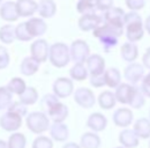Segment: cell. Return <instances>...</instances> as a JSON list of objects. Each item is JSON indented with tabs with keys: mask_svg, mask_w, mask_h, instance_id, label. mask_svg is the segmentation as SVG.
Listing matches in <instances>:
<instances>
[{
	"mask_svg": "<svg viewBox=\"0 0 150 148\" xmlns=\"http://www.w3.org/2000/svg\"><path fill=\"white\" fill-rule=\"evenodd\" d=\"M122 34H124V29L115 28L106 22H103L93 31L94 37L99 39V43L105 52H110V50L118 44L119 37L122 36Z\"/></svg>",
	"mask_w": 150,
	"mask_h": 148,
	"instance_id": "cell-1",
	"label": "cell"
},
{
	"mask_svg": "<svg viewBox=\"0 0 150 148\" xmlns=\"http://www.w3.org/2000/svg\"><path fill=\"white\" fill-rule=\"evenodd\" d=\"M49 60L57 68L66 67L71 61L69 46L61 42L53 43L52 45H50Z\"/></svg>",
	"mask_w": 150,
	"mask_h": 148,
	"instance_id": "cell-2",
	"label": "cell"
},
{
	"mask_svg": "<svg viewBox=\"0 0 150 148\" xmlns=\"http://www.w3.org/2000/svg\"><path fill=\"white\" fill-rule=\"evenodd\" d=\"M25 124H27L28 130L35 134H42L46 132L51 126L50 118L47 117V115L40 111L30 112L25 117Z\"/></svg>",
	"mask_w": 150,
	"mask_h": 148,
	"instance_id": "cell-3",
	"label": "cell"
},
{
	"mask_svg": "<svg viewBox=\"0 0 150 148\" xmlns=\"http://www.w3.org/2000/svg\"><path fill=\"white\" fill-rule=\"evenodd\" d=\"M69 52L71 60H73L75 64H86L90 56V48L86 41L75 39L69 46Z\"/></svg>",
	"mask_w": 150,
	"mask_h": 148,
	"instance_id": "cell-4",
	"label": "cell"
},
{
	"mask_svg": "<svg viewBox=\"0 0 150 148\" xmlns=\"http://www.w3.org/2000/svg\"><path fill=\"white\" fill-rule=\"evenodd\" d=\"M74 102L83 109H90L96 103V97L94 92L87 87H79L73 92Z\"/></svg>",
	"mask_w": 150,
	"mask_h": 148,
	"instance_id": "cell-5",
	"label": "cell"
},
{
	"mask_svg": "<svg viewBox=\"0 0 150 148\" xmlns=\"http://www.w3.org/2000/svg\"><path fill=\"white\" fill-rule=\"evenodd\" d=\"M146 75V68L140 63H131L128 64L124 70V78L126 79L127 83H131L135 86L137 82L142 81V79Z\"/></svg>",
	"mask_w": 150,
	"mask_h": 148,
	"instance_id": "cell-6",
	"label": "cell"
},
{
	"mask_svg": "<svg viewBox=\"0 0 150 148\" xmlns=\"http://www.w3.org/2000/svg\"><path fill=\"white\" fill-rule=\"evenodd\" d=\"M53 94L58 98H67L74 92V83L72 79L68 78H58L52 86Z\"/></svg>",
	"mask_w": 150,
	"mask_h": 148,
	"instance_id": "cell-7",
	"label": "cell"
},
{
	"mask_svg": "<svg viewBox=\"0 0 150 148\" xmlns=\"http://www.w3.org/2000/svg\"><path fill=\"white\" fill-rule=\"evenodd\" d=\"M50 52V45L47 41L43 38H38L34 41L30 45V53L34 59H36L38 63H45L49 59Z\"/></svg>",
	"mask_w": 150,
	"mask_h": 148,
	"instance_id": "cell-8",
	"label": "cell"
},
{
	"mask_svg": "<svg viewBox=\"0 0 150 148\" xmlns=\"http://www.w3.org/2000/svg\"><path fill=\"white\" fill-rule=\"evenodd\" d=\"M22 126V117L13 112H5L0 116V127L7 132H16Z\"/></svg>",
	"mask_w": 150,
	"mask_h": 148,
	"instance_id": "cell-9",
	"label": "cell"
},
{
	"mask_svg": "<svg viewBox=\"0 0 150 148\" xmlns=\"http://www.w3.org/2000/svg\"><path fill=\"white\" fill-rule=\"evenodd\" d=\"M125 11L120 7H115L113 6L112 8H110L109 11H106L104 13V18L103 21L111 24L115 28H119V29H124L125 27V23H124V18H125Z\"/></svg>",
	"mask_w": 150,
	"mask_h": 148,
	"instance_id": "cell-10",
	"label": "cell"
},
{
	"mask_svg": "<svg viewBox=\"0 0 150 148\" xmlns=\"http://www.w3.org/2000/svg\"><path fill=\"white\" fill-rule=\"evenodd\" d=\"M112 119L115 126L127 129L133 123L134 115H133V111L128 108H119L114 111Z\"/></svg>",
	"mask_w": 150,
	"mask_h": 148,
	"instance_id": "cell-11",
	"label": "cell"
},
{
	"mask_svg": "<svg viewBox=\"0 0 150 148\" xmlns=\"http://www.w3.org/2000/svg\"><path fill=\"white\" fill-rule=\"evenodd\" d=\"M86 67L89 75H100L105 72V60L100 55H90L86 61Z\"/></svg>",
	"mask_w": 150,
	"mask_h": 148,
	"instance_id": "cell-12",
	"label": "cell"
},
{
	"mask_svg": "<svg viewBox=\"0 0 150 148\" xmlns=\"http://www.w3.org/2000/svg\"><path fill=\"white\" fill-rule=\"evenodd\" d=\"M25 27L33 38L43 36L47 30V24L42 18H30L25 21Z\"/></svg>",
	"mask_w": 150,
	"mask_h": 148,
	"instance_id": "cell-13",
	"label": "cell"
},
{
	"mask_svg": "<svg viewBox=\"0 0 150 148\" xmlns=\"http://www.w3.org/2000/svg\"><path fill=\"white\" fill-rule=\"evenodd\" d=\"M68 107L64 103H61L60 101L56 103L54 105H52L49 110L46 111L47 117L53 122V123H64L67 117H68Z\"/></svg>",
	"mask_w": 150,
	"mask_h": 148,
	"instance_id": "cell-14",
	"label": "cell"
},
{
	"mask_svg": "<svg viewBox=\"0 0 150 148\" xmlns=\"http://www.w3.org/2000/svg\"><path fill=\"white\" fill-rule=\"evenodd\" d=\"M103 18L98 14H89V15H81L79 18V28L82 31H94L97 27L103 23Z\"/></svg>",
	"mask_w": 150,
	"mask_h": 148,
	"instance_id": "cell-15",
	"label": "cell"
},
{
	"mask_svg": "<svg viewBox=\"0 0 150 148\" xmlns=\"http://www.w3.org/2000/svg\"><path fill=\"white\" fill-rule=\"evenodd\" d=\"M87 126L91 130V132L95 133L102 132L108 126V118L100 112H94L88 117Z\"/></svg>",
	"mask_w": 150,
	"mask_h": 148,
	"instance_id": "cell-16",
	"label": "cell"
},
{
	"mask_svg": "<svg viewBox=\"0 0 150 148\" xmlns=\"http://www.w3.org/2000/svg\"><path fill=\"white\" fill-rule=\"evenodd\" d=\"M126 37L127 41L131 43H136L140 39H142L144 36V28L143 22H133L129 24H126Z\"/></svg>",
	"mask_w": 150,
	"mask_h": 148,
	"instance_id": "cell-17",
	"label": "cell"
},
{
	"mask_svg": "<svg viewBox=\"0 0 150 148\" xmlns=\"http://www.w3.org/2000/svg\"><path fill=\"white\" fill-rule=\"evenodd\" d=\"M134 88L135 86H133L131 83H120L117 88H115V92H114V95H115V100L117 102L124 104V105H128L129 101H131L132 94L134 92Z\"/></svg>",
	"mask_w": 150,
	"mask_h": 148,
	"instance_id": "cell-18",
	"label": "cell"
},
{
	"mask_svg": "<svg viewBox=\"0 0 150 148\" xmlns=\"http://www.w3.org/2000/svg\"><path fill=\"white\" fill-rule=\"evenodd\" d=\"M0 18L6 22H15L20 18L16 4L14 1H6L0 6Z\"/></svg>",
	"mask_w": 150,
	"mask_h": 148,
	"instance_id": "cell-19",
	"label": "cell"
},
{
	"mask_svg": "<svg viewBox=\"0 0 150 148\" xmlns=\"http://www.w3.org/2000/svg\"><path fill=\"white\" fill-rule=\"evenodd\" d=\"M15 4L19 16L22 18L33 16L38 9V4L35 0H16Z\"/></svg>",
	"mask_w": 150,
	"mask_h": 148,
	"instance_id": "cell-20",
	"label": "cell"
},
{
	"mask_svg": "<svg viewBox=\"0 0 150 148\" xmlns=\"http://www.w3.org/2000/svg\"><path fill=\"white\" fill-rule=\"evenodd\" d=\"M49 131H50L51 139L58 142H64L69 137V130L67 127V125L64 123H53L50 126Z\"/></svg>",
	"mask_w": 150,
	"mask_h": 148,
	"instance_id": "cell-21",
	"label": "cell"
},
{
	"mask_svg": "<svg viewBox=\"0 0 150 148\" xmlns=\"http://www.w3.org/2000/svg\"><path fill=\"white\" fill-rule=\"evenodd\" d=\"M119 142L121 144V147L124 148H136L140 144V139L134 133L133 130L125 129L119 133Z\"/></svg>",
	"mask_w": 150,
	"mask_h": 148,
	"instance_id": "cell-22",
	"label": "cell"
},
{
	"mask_svg": "<svg viewBox=\"0 0 150 148\" xmlns=\"http://www.w3.org/2000/svg\"><path fill=\"white\" fill-rule=\"evenodd\" d=\"M120 57L126 63H129V64L134 63L139 57V48L136 43H131V42L124 43L120 49Z\"/></svg>",
	"mask_w": 150,
	"mask_h": 148,
	"instance_id": "cell-23",
	"label": "cell"
},
{
	"mask_svg": "<svg viewBox=\"0 0 150 148\" xmlns=\"http://www.w3.org/2000/svg\"><path fill=\"white\" fill-rule=\"evenodd\" d=\"M133 131L137 135L139 139H149L150 138V119L149 118H139L134 125H133Z\"/></svg>",
	"mask_w": 150,
	"mask_h": 148,
	"instance_id": "cell-24",
	"label": "cell"
},
{
	"mask_svg": "<svg viewBox=\"0 0 150 148\" xmlns=\"http://www.w3.org/2000/svg\"><path fill=\"white\" fill-rule=\"evenodd\" d=\"M38 14L42 18H51L56 15L57 5L53 0H40L38 2Z\"/></svg>",
	"mask_w": 150,
	"mask_h": 148,
	"instance_id": "cell-25",
	"label": "cell"
},
{
	"mask_svg": "<svg viewBox=\"0 0 150 148\" xmlns=\"http://www.w3.org/2000/svg\"><path fill=\"white\" fill-rule=\"evenodd\" d=\"M39 65L40 63H38L36 59H34L31 56L30 57H25L20 65V72L25 75V76H31L34 74H36L39 70Z\"/></svg>",
	"mask_w": 150,
	"mask_h": 148,
	"instance_id": "cell-26",
	"label": "cell"
},
{
	"mask_svg": "<svg viewBox=\"0 0 150 148\" xmlns=\"http://www.w3.org/2000/svg\"><path fill=\"white\" fill-rule=\"evenodd\" d=\"M102 144L100 137L95 132H86L81 135L80 146L81 148H99Z\"/></svg>",
	"mask_w": 150,
	"mask_h": 148,
	"instance_id": "cell-27",
	"label": "cell"
},
{
	"mask_svg": "<svg viewBox=\"0 0 150 148\" xmlns=\"http://www.w3.org/2000/svg\"><path fill=\"white\" fill-rule=\"evenodd\" d=\"M98 104L103 110H111L115 107L117 104V100H115V95L111 90H104L98 95Z\"/></svg>",
	"mask_w": 150,
	"mask_h": 148,
	"instance_id": "cell-28",
	"label": "cell"
},
{
	"mask_svg": "<svg viewBox=\"0 0 150 148\" xmlns=\"http://www.w3.org/2000/svg\"><path fill=\"white\" fill-rule=\"evenodd\" d=\"M104 80H105V86L110 88H117L121 83V73L118 68L110 67L104 72Z\"/></svg>",
	"mask_w": 150,
	"mask_h": 148,
	"instance_id": "cell-29",
	"label": "cell"
},
{
	"mask_svg": "<svg viewBox=\"0 0 150 148\" xmlns=\"http://www.w3.org/2000/svg\"><path fill=\"white\" fill-rule=\"evenodd\" d=\"M16 39L15 37V27L12 23L5 24L0 28V41L4 44H12Z\"/></svg>",
	"mask_w": 150,
	"mask_h": 148,
	"instance_id": "cell-30",
	"label": "cell"
},
{
	"mask_svg": "<svg viewBox=\"0 0 150 148\" xmlns=\"http://www.w3.org/2000/svg\"><path fill=\"white\" fill-rule=\"evenodd\" d=\"M20 102L24 105H33L38 101V92L34 87H27L25 90L19 96Z\"/></svg>",
	"mask_w": 150,
	"mask_h": 148,
	"instance_id": "cell-31",
	"label": "cell"
},
{
	"mask_svg": "<svg viewBox=\"0 0 150 148\" xmlns=\"http://www.w3.org/2000/svg\"><path fill=\"white\" fill-rule=\"evenodd\" d=\"M76 11L81 15L96 14V2L95 0H79L76 4Z\"/></svg>",
	"mask_w": 150,
	"mask_h": 148,
	"instance_id": "cell-32",
	"label": "cell"
},
{
	"mask_svg": "<svg viewBox=\"0 0 150 148\" xmlns=\"http://www.w3.org/2000/svg\"><path fill=\"white\" fill-rule=\"evenodd\" d=\"M69 75L71 79L75 81H84L88 79V70L84 64H74V66L69 70Z\"/></svg>",
	"mask_w": 150,
	"mask_h": 148,
	"instance_id": "cell-33",
	"label": "cell"
},
{
	"mask_svg": "<svg viewBox=\"0 0 150 148\" xmlns=\"http://www.w3.org/2000/svg\"><path fill=\"white\" fill-rule=\"evenodd\" d=\"M6 87L13 95H19L20 96L22 92L25 90L27 85H25L23 79H21V78H13V79H11L8 81Z\"/></svg>",
	"mask_w": 150,
	"mask_h": 148,
	"instance_id": "cell-34",
	"label": "cell"
},
{
	"mask_svg": "<svg viewBox=\"0 0 150 148\" xmlns=\"http://www.w3.org/2000/svg\"><path fill=\"white\" fill-rule=\"evenodd\" d=\"M144 104H146V96L143 95L142 90H141L139 87L135 86L128 105H129L131 108H133V109H141Z\"/></svg>",
	"mask_w": 150,
	"mask_h": 148,
	"instance_id": "cell-35",
	"label": "cell"
},
{
	"mask_svg": "<svg viewBox=\"0 0 150 148\" xmlns=\"http://www.w3.org/2000/svg\"><path fill=\"white\" fill-rule=\"evenodd\" d=\"M8 148H25L27 146V138L23 133L14 132L9 135L7 141Z\"/></svg>",
	"mask_w": 150,
	"mask_h": 148,
	"instance_id": "cell-36",
	"label": "cell"
},
{
	"mask_svg": "<svg viewBox=\"0 0 150 148\" xmlns=\"http://www.w3.org/2000/svg\"><path fill=\"white\" fill-rule=\"evenodd\" d=\"M13 103V94L7 89V87H0V110L8 109Z\"/></svg>",
	"mask_w": 150,
	"mask_h": 148,
	"instance_id": "cell-37",
	"label": "cell"
},
{
	"mask_svg": "<svg viewBox=\"0 0 150 148\" xmlns=\"http://www.w3.org/2000/svg\"><path fill=\"white\" fill-rule=\"evenodd\" d=\"M15 37L20 42H29L33 39V37L30 36V34L27 30L25 22H22V23H19L18 26H15Z\"/></svg>",
	"mask_w": 150,
	"mask_h": 148,
	"instance_id": "cell-38",
	"label": "cell"
},
{
	"mask_svg": "<svg viewBox=\"0 0 150 148\" xmlns=\"http://www.w3.org/2000/svg\"><path fill=\"white\" fill-rule=\"evenodd\" d=\"M33 148H53V141L51 138L45 135H38L33 141Z\"/></svg>",
	"mask_w": 150,
	"mask_h": 148,
	"instance_id": "cell-39",
	"label": "cell"
},
{
	"mask_svg": "<svg viewBox=\"0 0 150 148\" xmlns=\"http://www.w3.org/2000/svg\"><path fill=\"white\" fill-rule=\"evenodd\" d=\"M8 111L19 115L20 117H22V118L28 116V108H27V105H24V104L21 103L20 101L19 102H13V103L9 105Z\"/></svg>",
	"mask_w": 150,
	"mask_h": 148,
	"instance_id": "cell-40",
	"label": "cell"
},
{
	"mask_svg": "<svg viewBox=\"0 0 150 148\" xmlns=\"http://www.w3.org/2000/svg\"><path fill=\"white\" fill-rule=\"evenodd\" d=\"M58 102H59V98L57 97L54 94H46V95H44V97L42 98L40 105L47 111L52 105H54Z\"/></svg>",
	"mask_w": 150,
	"mask_h": 148,
	"instance_id": "cell-41",
	"label": "cell"
},
{
	"mask_svg": "<svg viewBox=\"0 0 150 148\" xmlns=\"http://www.w3.org/2000/svg\"><path fill=\"white\" fill-rule=\"evenodd\" d=\"M11 61V57L7 51V49L2 45H0V70H5L8 67Z\"/></svg>",
	"mask_w": 150,
	"mask_h": 148,
	"instance_id": "cell-42",
	"label": "cell"
},
{
	"mask_svg": "<svg viewBox=\"0 0 150 148\" xmlns=\"http://www.w3.org/2000/svg\"><path fill=\"white\" fill-rule=\"evenodd\" d=\"M127 8L133 12H139L146 6V0H125Z\"/></svg>",
	"mask_w": 150,
	"mask_h": 148,
	"instance_id": "cell-43",
	"label": "cell"
},
{
	"mask_svg": "<svg viewBox=\"0 0 150 148\" xmlns=\"http://www.w3.org/2000/svg\"><path fill=\"white\" fill-rule=\"evenodd\" d=\"M96 2V8L97 11H100V12H106L109 11L110 8L113 7V4H114V0H95Z\"/></svg>",
	"mask_w": 150,
	"mask_h": 148,
	"instance_id": "cell-44",
	"label": "cell"
},
{
	"mask_svg": "<svg viewBox=\"0 0 150 148\" xmlns=\"http://www.w3.org/2000/svg\"><path fill=\"white\" fill-rule=\"evenodd\" d=\"M89 82L94 88H102L105 86V80H104V74L100 75H89Z\"/></svg>",
	"mask_w": 150,
	"mask_h": 148,
	"instance_id": "cell-45",
	"label": "cell"
},
{
	"mask_svg": "<svg viewBox=\"0 0 150 148\" xmlns=\"http://www.w3.org/2000/svg\"><path fill=\"white\" fill-rule=\"evenodd\" d=\"M133 22H142V18H141V15H140L137 12L129 11L128 13L125 14L124 23H125V26H126V24H129V23H133Z\"/></svg>",
	"mask_w": 150,
	"mask_h": 148,
	"instance_id": "cell-46",
	"label": "cell"
},
{
	"mask_svg": "<svg viewBox=\"0 0 150 148\" xmlns=\"http://www.w3.org/2000/svg\"><path fill=\"white\" fill-rule=\"evenodd\" d=\"M143 95L146 97H149L150 98V72L148 74L144 75V78L142 79L141 81V88H140Z\"/></svg>",
	"mask_w": 150,
	"mask_h": 148,
	"instance_id": "cell-47",
	"label": "cell"
},
{
	"mask_svg": "<svg viewBox=\"0 0 150 148\" xmlns=\"http://www.w3.org/2000/svg\"><path fill=\"white\" fill-rule=\"evenodd\" d=\"M142 65L144 68L150 70V46L146 50V52L142 56Z\"/></svg>",
	"mask_w": 150,
	"mask_h": 148,
	"instance_id": "cell-48",
	"label": "cell"
},
{
	"mask_svg": "<svg viewBox=\"0 0 150 148\" xmlns=\"http://www.w3.org/2000/svg\"><path fill=\"white\" fill-rule=\"evenodd\" d=\"M143 28H144V31L150 35V15L146 18V21L143 22Z\"/></svg>",
	"mask_w": 150,
	"mask_h": 148,
	"instance_id": "cell-49",
	"label": "cell"
},
{
	"mask_svg": "<svg viewBox=\"0 0 150 148\" xmlns=\"http://www.w3.org/2000/svg\"><path fill=\"white\" fill-rule=\"evenodd\" d=\"M62 148H81V146L75 144V142H67L62 146Z\"/></svg>",
	"mask_w": 150,
	"mask_h": 148,
	"instance_id": "cell-50",
	"label": "cell"
},
{
	"mask_svg": "<svg viewBox=\"0 0 150 148\" xmlns=\"http://www.w3.org/2000/svg\"><path fill=\"white\" fill-rule=\"evenodd\" d=\"M0 148H8L7 142H5L4 140H0Z\"/></svg>",
	"mask_w": 150,
	"mask_h": 148,
	"instance_id": "cell-51",
	"label": "cell"
},
{
	"mask_svg": "<svg viewBox=\"0 0 150 148\" xmlns=\"http://www.w3.org/2000/svg\"><path fill=\"white\" fill-rule=\"evenodd\" d=\"M148 148H150V141H149V144H148Z\"/></svg>",
	"mask_w": 150,
	"mask_h": 148,
	"instance_id": "cell-52",
	"label": "cell"
},
{
	"mask_svg": "<svg viewBox=\"0 0 150 148\" xmlns=\"http://www.w3.org/2000/svg\"><path fill=\"white\" fill-rule=\"evenodd\" d=\"M115 148H124V147H121V146H120V147H115Z\"/></svg>",
	"mask_w": 150,
	"mask_h": 148,
	"instance_id": "cell-53",
	"label": "cell"
},
{
	"mask_svg": "<svg viewBox=\"0 0 150 148\" xmlns=\"http://www.w3.org/2000/svg\"><path fill=\"white\" fill-rule=\"evenodd\" d=\"M149 119H150V110H149Z\"/></svg>",
	"mask_w": 150,
	"mask_h": 148,
	"instance_id": "cell-54",
	"label": "cell"
},
{
	"mask_svg": "<svg viewBox=\"0 0 150 148\" xmlns=\"http://www.w3.org/2000/svg\"><path fill=\"white\" fill-rule=\"evenodd\" d=\"M1 1H2V0H0V4H1Z\"/></svg>",
	"mask_w": 150,
	"mask_h": 148,
	"instance_id": "cell-55",
	"label": "cell"
}]
</instances>
